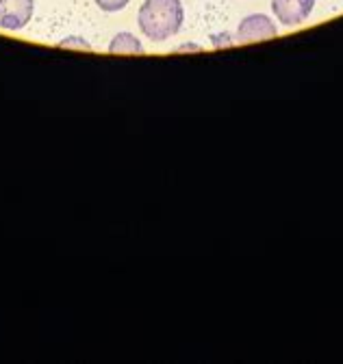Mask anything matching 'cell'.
I'll return each instance as SVG.
<instances>
[{
    "instance_id": "1",
    "label": "cell",
    "mask_w": 343,
    "mask_h": 364,
    "mask_svg": "<svg viewBox=\"0 0 343 364\" xmlns=\"http://www.w3.org/2000/svg\"><path fill=\"white\" fill-rule=\"evenodd\" d=\"M185 22L181 0H146L139 7L137 24L150 41H167L174 37Z\"/></svg>"
},
{
    "instance_id": "9",
    "label": "cell",
    "mask_w": 343,
    "mask_h": 364,
    "mask_svg": "<svg viewBox=\"0 0 343 364\" xmlns=\"http://www.w3.org/2000/svg\"><path fill=\"white\" fill-rule=\"evenodd\" d=\"M185 50H200V46H194V43H185L179 48V53H185Z\"/></svg>"
},
{
    "instance_id": "2",
    "label": "cell",
    "mask_w": 343,
    "mask_h": 364,
    "mask_svg": "<svg viewBox=\"0 0 343 364\" xmlns=\"http://www.w3.org/2000/svg\"><path fill=\"white\" fill-rule=\"evenodd\" d=\"M278 37V26L274 24V20L270 16L263 14H252L246 16L239 26H237V35L235 39L241 43H250V41H261V39H272Z\"/></svg>"
},
{
    "instance_id": "4",
    "label": "cell",
    "mask_w": 343,
    "mask_h": 364,
    "mask_svg": "<svg viewBox=\"0 0 343 364\" xmlns=\"http://www.w3.org/2000/svg\"><path fill=\"white\" fill-rule=\"evenodd\" d=\"M35 11V0H0V28L22 31Z\"/></svg>"
},
{
    "instance_id": "5",
    "label": "cell",
    "mask_w": 343,
    "mask_h": 364,
    "mask_svg": "<svg viewBox=\"0 0 343 364\" xmlns=\"http://www.w3.org/2000/svg\"><path fill=\"white\" fill-rule=\"evenodd\" d=\"M109 53L111 55H142L144 46L142 41L133 35V33H117L111 43H109Z\"/></svg>"
},
{
    "instance_id": "8",
    "label": "cell",
    "mask_w": 343,
    "mask_h": 364,
    "mask_svg": "<svg viewBox=\"0 0 343 364\" xmlns=\"http://www.w3.org/2000/svg\"><path fill=\"white\" fill-rule=\"evenodd\" d=\"M209 39L213 41L216 48H222V46H233L235 43V37L231 33H216V35H211Z\"/></svg>"
},
{
    "instance_id": "3",
    "label": "cell",
    "mask_w": 343,
    "mask_h": 364,
    "mask_svg": "<svg viewBox=\"0 0 343 364\" xmlns=\"http://www.w3.org/2000/svg\"><path fill=\"white\" fill-rule=\"evenodd\" d=\"M315 9V0H272L276 20L289 28L305 24Z\"/></svg>"
},
{
    "instance_id": "7",
    "label": "cell",
    "mask_w": 343,
    "mask_h": 364,
    "mask_svg": "<svg viewBox=\"0 0 343 364\" xmlns=\"http://www.w3.org/2000/svg\"><path fill=\"white\" fill-rule=\"evenodd\" d=\"M94 3L105 11V14H117L122 11L131 0H94Z\"/></svg>"
},
{
    "instance_id": "6",
    "label": "cell",
    "mask_w": 343,
    "mask_h": 364,
    "mask_svg": "<svg viewBox=\"0 0 343 364\" xmlns=\"http://www.w3.org/2000/svg\"><path fill=\"white\" fill-rule=\"evenodd\" d=\"M59 48H78V50H92V43L85 37H65L63 41H59Z\"/></svg>"
}]
</instances>
